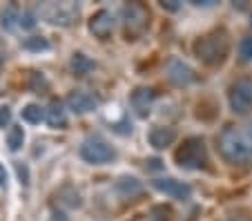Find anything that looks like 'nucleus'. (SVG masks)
<instances>
[{"label":"nucleus","instance_id":"obj_5","mask_svg":"<svg viewBox=\"0 0 252 221\" xmlns=\"http://www.w3.org/2000/svg\"><path fill=\"white\" fill-rule=\"evenodd\" d=\"M228 101L234 114H248L252 110V78H239L230 85Z\"/></svg>","mask_w":252,"mask_h":221},{"label":"nucleus","instance_id":"obj_15","mask_svg":"<svg viewBox=\"0 0 252 221\" xmlns=\"http://www.w3.org/2000/svg\"><path fill=\"white\" fill-rule=\"evenodd\" d=\"M69 67L76 76H85V74H90L92 69L96 67V63L92 61L90 56H85V54H74L69 61Z\"/></svg>","mask_w":252,"mask_h":221},{"label":"nucleus","instance_id":"obj_17","mask_svg":"<svg viewBox=\"0 0 252 221\" xmlns=\"http://www.w3.org/2000/svg\"><path fill=\"white\" fill-rule=\"evenodd\" d=\"M23 145H25V130H23V125H14V127L7 132V148H9L11 152H18Z\"/></svg>","mask_w":252,"mask_h":221},{"label":"nucleus","instance_id":"obj_12","mask_svg":"<svg viewBox=\"0 0 252 221\" xmlns=\"http://www.w3.org/2000/svg\"><path fill=\"white\" fill-rule=\"evenodd\" d=\"M114 188H116V192H119L121 197H125V199H134V197H138V194L143 192V183L138 181L136 177H127V174L116 179Z\"/></svg>","mask_w":252,"mask_h":221},{"label":"nucleus","instance_id":"obj_4","mask_svg":"<svg viewBox=\"0 0 252 221\" xmlns=\"http://www.w3.org/2000/svg\"><path fill=\"white\" fill-rule=\"evenodd\" d=\"M174 159H176V163L181 165V168H186V170H199V168H203L205 161H208L205 141L199 139V136H192V139H188L186 143L181 145V148L176 150Z\"/></svg>","mask_w":252,"mask_h":221},{"label":"nucleus","instance_id":"obj_26","mask_svg":"<svg viewBox=\"0 0 252 221\" xmlns=\"http://www.w3.org/2000/svg\"><path fill=\"white\" fill-rule=\"evenodd\" d=\"M163 7H165V9H170V11H176V9H179L176 0H163Z\"/></svg>","mask_w":252,"mask_h":221},{"label":"nucleus","instance_id":"obj_28","mask_svg":"<svg viewBox=\"0 0 252 221\" xmlns=\"http://www.w3.org/2000/svg\"><path fill=\"white\" fill-rule=\"evenodd\" d=\"M230 221H246V219H243V217H232Z\"/></svg>","mask_w":252,"mask_h":221},{"label":"nucleus","instance_id":"obj_14","mask_svg":"<svg viewBox=\"0 0 252 221\" xmlns=\"http://www.w3.org/2000/svg\"><path fill=\"white\" fill-rule=\"evenodd\" d=\"M47 123H49V127H58V130H63L67 125V114H65V107H63L61 101H54L52 105H49Z\"/></svg>","mask_w":252,"mask_h":221},{"label":"nucleus","instance_id":"obj_18","mask_svg":"<svg viewBox=\"0 0 252 221\" xmlns=\"http://www.w3.org/2000/svg\"><path fill=\"white\" fill-rule=\"evenodd\" d=\"M23 49H27V52H47L49 40L45 36H29V38L23 40Z\"/></svg>","mask_w":252,"mask_h":221},{"label":"nucleus","instance_id":"obj_2","mask_svg":"<svg viewBox=\"0 0 252 221\" xmlns=\"http://www.w3.org/2000/svg\"><path fill=\"white\" fill-rule=\"evenodd\" d=\"M81 159L87 161L92 165H105V163H112L116 159V148L105 141L103 136L94 134V136H87L81 145Z\"/></svg>","mask_w":252,"mask_h":221},{"label":"nucleus","instance_id":"obj_27","mask_svg":"<svg viewBox=\"0 0 252 221\" xmlns=\"http://www.w3.org/2000/svg\"><path fill=\"white\" fill-rule=\"evenodd\" d=\"M54 217H63L61 212H54ZM54 221H67V219H54Z\"/></svg>","mask_w":252,"mask_h":221},{"label":"nucleus","instance_id":"obj_19","mask_svg":"<svg viewBox=\"0 0 252 221\" xmlns=\"http://www.w3.org/2000/svg\"><path fill=\"white\" fill-rule=\"evenodd\" d=\"M2 27H5L7 32L20 27V14H18V11H16V9H7L5 14H2Z\"/></svg>","mask_w":252,"mask_h":221},{"label":"nucleus","instance_id":"obj_25","mask_svg":"<svg viewBox=\"0 0 252 221\" xmlns=\"http://www.w3.org/2000/svg\"><path fill=\"white\" fill-rule=\"evenodd\" d=\"M7 183H9V177H7L5 165L0 163V188H7Z\"/></svg>","mask_w":252,"mask_h":221},{"label":"nucleus","instance_id":"obj_1","mask_svg":"<svg viewBox=\"0 0 252 221\" xmlns=\"http://www.w3.org/2000/svg\"><path fill=\"white\" fill-rule=\"evenodd\" d=\"M219 152L232 165L252 163V141L237 127H225L219 134Z\"/></svg>","mask_w":252,"mask_h":221},{"label":"nucleus","instance_id":"obj_21","mask_svg":"<svg viewBox=\"0 0 252 221\" xmlns=\"http://www.w3.org/2000/svg\"><path fill=\"white\" fill-rule=\"evenodd\" d=\"M14 170H16V177H18L20 186H29V165L23 163V161H16Z\"/></svg>","mask_w":252,"mask_h":221},{"label":"nucleus","instance_id":"obj_7","mask_svg":"<svg viewBox=\"0 0 252 221\" xmlns=\"http://www.w3.org/2000/svg\"><path fill=\"white\" fill-rule=\"evenodd\" d=\"M152 186H154V190L163 192L170 199H176V201H186L192 194V188L183 181H176V179H154Z\"/></svg>","mask_w":252,"mask_h":221},{"label":"nucleus","instance_id":"obj_13","mask_svg":"<svg viewBox=\"0 0 252 221\" xmlns=\"http://www.w3.org/2000/svg\"><path fill=\"white\" fill-rule=\"evenodd\" d=\"M152 101H154V92L145 90V87H138V90L132 94V107L136 110L138 116H148L150 114Z\"/></svg>","mask_w":252,"mask_h":221},{"label":"nucleus","instance_id":"obj_9","mask_svg":"<svg viewBox=\"0 0 252 221\" xmlns=\"http://www.w3.org/2000/svg\"><path fill=\"white\" fill-rule=\"evenodd\" d=\"M67 105H69V110L74 112V114H87V112L96 110L98 98H96L94 94H90V92H85V90H76L67 96Z\"/></svg>","mask_w":252,"mask_h":221},{"label":"nucleus","instance_id":"obj_23","mask_svg":"<svg viewBox=\"0 0 252 221\" xmlns=\"http://www.w3.org/2000/svg\"><path fill=\"white\" fill-rule=\"evenodd\" d=\"M32 87H33L36 92H40V90H45V87H47V81H45L43 74H38V72L32 74Z\"/></svg>","mask_w":252,"mask_h":221},{"label":"nucleus","instance_id":"obj_22","mask_svg":"<svg viewBox=\"0 0 252 221\" xmlns=\"http://www.w3.org/2000/svg\"><path fill=\"white\" fill-rule=\"evenodd\" d=\"M33 25H36V14H33V11H25V14H20V27L32 29Z\"/></svg>","mask_w":252,"mask_h":221},{"label":"nucleus","instance_id":"obj_11","mask_svg":"<svg viewBox=\"0 0 252 221\" xmlns=\"http://www.w3.org/2000/svg\"><path fill=\"white\" fill-rule=\"evenodd\" d=\"M174 139H176V132L172 130V127H163V125L152 127L148 134V141L154 150H165L167 145L174 143Z\"/></svg>","mask_w":252,"mask_h":221},{"label":"nucleus","instance_id":"obj_29","mask_svg":"<svg viewBox=\"0 0 252 221\" xmlns=\"http://www.w3.org/2000/svg\"><path fill=\"white\" fill-rule=\"evenodd\" d=\"M0 56H2V52H0Z\"/></svg>","mask_w":252,"mask_h":221},{"label":"nucleus","instance_id":"obj_16","mask_svg":"<svg viewBox=\"0 0 252 221\" xmlns=\"http://www.w3.org/2000/svg\"><path fill=\"white\" fill-rule=\"evenodd\" d=\"M20 114H23V121L29 125H38L40 121H45L47 116H45V110L40 105H36V103H29V105H25L23 110H20Z\"/></svg>","mask_w":252,"mask_h":221},{"label":"nucleus","instance_id":"obj_10","mask_svg":"<svg viewBox=\"0 0 252 221\" xmlns=\"http://www.w3.org/2000/svg\"><path fill=\"white\" fill-rule=\"evenodd\" d=\"M167 78H170L174 85H190V83L194 81V72H192L183 61L174 58V61L167 63Z\"/></svg>","mask_w":252,"mask_h":221},{"label":"nucleus","instance_id":"obj_3","mask_svg":"<svg viewBox=\"0 0 252 221\" xmlns=\"http://www.w3.org/2000/svg\"><path fill=\"white\" fill-rule=\"evenodd\" d=\"M194 52L196 56L201 58L203 63L208 65H219L223 63V58L228 56V38L223 34H210V36H203L201 40L194 43Z\"/></svg>","mask_w":252,"mask_h":221},{"label":"nucleus","instance_id":"obj_6","mask_svg":"<svg viewBox=\"0 0 252 221\" xmlns=\"http://www.w3.org/2000/svg\"><path fill=\"white\" fill-rule=\"evenodd\" d=\"M43 16L52 25H63V27H67V25H71L76 20L78 5H74V2H49V5H45Z\"/></svg>","mask_w":252,"mask_h":221},{"label":"nucleus","instance_id":"obj_24","mask_svg":"<svg viewBox=\"0 0 252 221\" xmlns=\"http://www.w3.org/2000/svg\"><path fill=\"white\" fill-rule=\"evenodd\" d=\"M9 121H11V110L7 105H2L0 107V127L5 130L7 125H9Z\"/></svg>","mask_w":252,"mask_h":221},{"label":"nucleus","instance_id":"obj_20","mask_svg":"<svg viewBox=\"0 0 252 221\" xmlns=\"http://www.w3.org/2000/svg\"><path fill=\"white\" fill-rule=\"evenodd\" d=\"M239 56H241L243 63L252 61V36H246V38L239 43Z\"/></svg>","mask_w":252,"mask_h":221},{"label":"nucleus","instance_id":"obj_8","mask_svg":"<svg viewBox=\"0 0 252 221\" xmlns=\"http://www.w3.org/2000/svg\"><path fill=\"white\" fill-rule=\"evenodd\" d=\"M90 32L96 36V38H110L112 32H114V16L110 14L107 9L96 11L94 16L90 18Z\"/></svg>","mask_w":252,"mask_h":221}]
</instances>
